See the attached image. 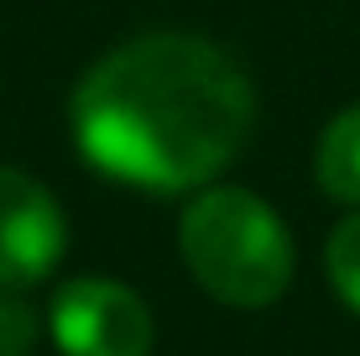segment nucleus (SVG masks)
<instances>
[{
    "label": "nucleus",
    "mask_w": 360,
    "mask_h": 356,
    "mask_svg": "<svg viewBox=\"0 0 360 356\" xmlns=\"http://www.w3.org/2000/svg\"><path fill=\"white\" fill-rule=\"evenodd\" d=\"M256 100L240 63L204 37H136L99 58L73 94V137L99 173L157 194L225 173Z\"/></svg>",
    "instance_id": "1"
},
{
    "label": "nucleus",
    "mask_w": 360,
    "mask_h": 356,
    "mask_svg": "<svg viewBox=\"0 0 360 356\" xmlns=\"http://www.w3.org/2000/svg\"><path fill=\"white\" fill-rule=\"evenodd\" d=\"M183 262L219 304L262 309L292 283V236L266 200L245 189H204L178 226Z\"/></svg>",
    "instance_id": "2"
},
{
    "label": "nucleus",
    "mask_w": 360,
    "mask_h": 356,
    "mask_svg": "<svg viewBox=\"0 0 360 356\" xmlns=\"http://www.w3.org/2000/svg\"><path fill=\"white\" fill-rule=\"evenodd\" d=\"M53 340L63 356H152V314L126 283L73 278L53 299Z\"/></svg>",
    "instance_id": "3"
},
{
    "label": "nucleus",
    "mask_w": 360,
    "mask_h": 356,
    "mask_svg": "<svg viewBox=\"0 0 360 356\" xmlns=\"http://www.w3.org/2000/svg\"><path fill=\"white\" fill-rule=\"evenodd\" d=\"M68 226L58 200L37 178L0 168V288H32L58 267Z\"/></svg>",
    "instance_id": "4"
},
{
    "label": "nucleus",
    "mask_w": 360,
    "mask_h": 356,
    "mask_svg": "<svg viewBox=\"0 0 360 356\" xmlns=\"http://www.w3.org/2000/svg\"><path fill=\"white\" fill-rule=\"evenodd\" d=\"M319 183L329 200L360 204V105L340 110L319 142Z\"/></svg>",
    "instance_id": "5"
},
{
    "label": "nucleus",
    "mask_w": 360,
    "mask_h": 356,
    "mask_svg": "<svg viewBox=\"0 0 360 356\" xmlns=\"http://www.w3.org/2000/svg\"><path fill=\"white\" fill-rule=\"evenodd\" d=\"M324 267H329L334 293H340V299L360 314V215H350L345 226H334L329 252H324Z\"/></svg>",
    "instance_id": "6"
},
{
    "label": "nucleus",
    "mask_w": 360,
    "mask_h": 356,
    "mask_svg": "<svg viewBox=\"0 0 360 356\" xmlns=\"http://www.w3.org/2000/svg\"><path fill=\"white\" fill-rule=\"evenodd\" d=\"M32 340H37V314L16 293H6L0 299V356H27Z\"/></svg>",
    "instance_id": "7"
}]
</instances>
